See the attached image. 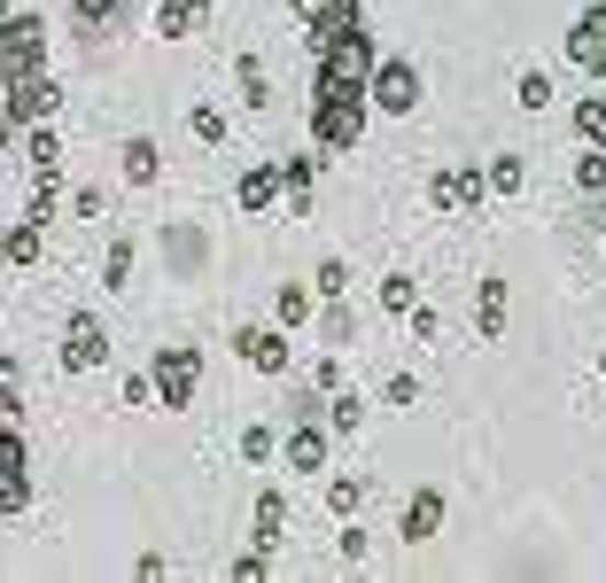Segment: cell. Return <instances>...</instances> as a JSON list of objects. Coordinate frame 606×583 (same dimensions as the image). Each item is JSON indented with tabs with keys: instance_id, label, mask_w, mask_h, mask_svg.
Masks as SVG:
<instances>
[{
	"instance_id": "obj_1",
	"label": "cell",
	"mask_w": 606,
	"mask_h": 583,
	"mask_svg": "<svg viewBox=\"0 0 606 583\" xmlns=\"http://www.w3.org/2000/svg\"><path fill=\"white\" fill-rule=\"evenodd\" d=\"M311 24V148L351 156L374 110V32L358 0H296Z\"/></svg>"
},
{
	"instance_id": "obj_2",
	"label": "cell",
	"mask_w": 606,
	"mask_h": 583,
	"mask_svg": "<svg viewBox=\"0 0 606 583\" xmlns=\"http://www.w3.org/2000/svg\"><path fill=\"white\" fill-rule=\"evenodd\" d=\"M0 110H9L16 125H39L62 110L55 78H47V24L39 16H0Z\"/></svg>"
},
{
	"instance_id": "obj_3",
	"label": "cell",
	"mask_w": 606,
	"mask_h": 583,
	"mask_svg": "<svg viewBox=\"0 0 606 583\" xmlns=\"http://www.w3.org/2000/svg\"><path fill=\"white\" fill-rule=\"evenodd\" d=\"M16 374L0 366V522L32 506V451H24V428H16Z\"/></svg>"
},
{
	"instance_id": "obj_4",
	"label": "cell",
	"mask_w": 606,
	"mask_h": 583,
	"mask_svg": "<svg viewBox=\"0 0 606 583\" xmlns=\"http://www.w3.org/2000/svg\"><path fill=\"white\" fill-rule=\"evenodd\" d=\"M148 381H156V404L163 412H187L195 404V381H203V351H156Z\"/></svg>"
},
{
	"instance_id": "obj_5",
	"label": "cell",
	"mask_w": 606,
	"mask_h": 583,
	"mask_svg": "<svg viewBox=\"0 0 606 583\" xmlns=\"http://www.w3.org/2000/svg\"><path fill=\"white\" fill-rule=\"evenodd\" d=\"M94 366H110V327L94 311H70L62 319V374H94Z\"/></svg>"
},
{
	"instance_id": "obj_6",
	"label": "cell",
	"mask_w": 606,
	"mask_h": 583,
	"mask_svg": "<svg viewBox=\"0 0 606 583\" xmlns=\"http://www.w3.org/2000/svg\"><path fill=\"white\" fill-rule=\"evenodd\" d=\"M374 110H389V117H412L420 110V62L374 55Z\"/></svg>"
},
{
	"instance_id": "obj_7",
	"label": "cell",
	"mask_w": 606,
	"mask_h": 583,
	"mask_svg": "<svg viewBox=\"0 0 606 583\" xmlns=\"http://www.w3.org/2000/svg\"><path fill=\"white\" fill-rule=\"evenodd\" d=\"M568 62H575L583 78H606V0H591V9L575 16V32H568Z\"/></svg>"
},
{
	"instance_id": "obj_8",
	"label": "cell",
	"mask_w": 606,
	"mask_h": 583,
	"mask_svg": "<svg viewBox=\"0 0 606 583\" xmlns=\"http://www.w3.org/2000/svg\"><path fill=\"white\" fill-rule=\"evenodd\" d=\"M288 475H327V428H319V404L296 412V428H288Z\"/></svg>"
},
{
	"instance_id": "obj_9",
	"label": "cell",
	"mask_w": 606,
	"mask_h": 583,
	"mask_svg": "<svg viewBox=\"0 0 606 583\" xmlns=\"http://www.w3.org/2000/svg\"><path fill=\"white\" fill-rule=\"evenodd\" d=\"M482 195H490V180L474 172V163H444V172L427 180V203H436V210H474Z\"/></svg>"
},
{
	"instance_id": "obj_10",
	"label": "cell",
	"mask_w": 606,
	"mask_h": 583,
	"mask_svg": "<svg viewBox=\"0 0 606 583\" xmlns=\"http://www.w3.org/2000/svg\"><path fill=\"white\" fill-rule=\"evenodd\" d=\"M233 351H241V366H256V374H288V327H241L233 335Z\"/></svg>"
},
{
	"instance_id": "obj_11",
	"label": "cell",
	"mask_w": 606,
	"mask_h": 583,
	"mask_svg": "<svg viewBox=\"0 0 606 583\" xmlns=\"http://www.w3.org/2000/svg\"><path fill=\"white\" fill-rule=\"evenodd\" d=\"M436 529H444V490H436V482H420V490H412V506H404V522H397V537H404V545H427Z\"/></svg>"
},
{
	"instance_id": "obj_12",
	"label": "cell",
	"mask_w": 606,
	"mask_h": 583,
	"mask_svg": "<svg viewBox=\"0 0 606 583\" xmlns=\"http://www.w3.org/2000/svg\"><path fill=\"white\" fill-rule=\"evenodd\" d=\"M210 24V0H163L156 9V39H195Z\"/></svg>"
},
{
	"instance_id": "obj_13",
	"label": "cell",
	"mask_w": 606,
	"mask_h": 583,
	"mask_svg": "<svg viewBox=\"0 0 606 583\" xmlns=\"http://www.w3.org/2000/svg\"><path fill=\"white\" fill-rule=\"evenodd\" d=\"M133 265H140V241H133V233H110V249H102V288L125 296V288H133Z\"/></svg>"
},
{
	"instance_id": "obj_14",
	"label": "cell",
	"mask_w": 606,
	"mask_h": 583,
	"mask_svg": "<svg viewBox=\"0 0 606 583\" xmlns=\"http://www.w3.org/2000/svg\"><path fill=\"white\" fill-rule=\"evenodd\" d=\"M273 195H281V163H249L241 187H233V203H241V210H273Z\"/></svg>"
},
{
	"instance_id": "obj_15",
	"label": "cell",
	"mask_w": 606,
	"mask_h": 583,
	"mask_svg": "<svg viewBox=\"0 0 606 583\" xmlns=\"http://www.w3.org/2000/svg\"><path fill=\"white\" fill-rule=\"evenodd\" d=\"M117 16H125V0H70V24H78L85 39H110Z\"/></svg>"
},
{
	"instance_id": "obj_16",
	"label": "cell",
	"mask_w": 606,
	"mask_h": 583,
	"mask_svg": "<svg viewBox=\"0 0 606 583\" xmlns=\"http://www.w3.org/2000/svg\"><path fill=\"white\" fill-rule=\"evenodd\" d=\"M474 335H482V343L505 335V281H482V288H474Z\"/></svg>"
},
{
	"instance_id": "obj_17",
	"label": "cell",
	"mask_w": 606,
	"mask_h": 583,
	"mask_svg": "<svg viewBox=\"0 0 606 583\" xmlns=\"http://www.w3.org/2000/svg\"><path fill=\"white\" fill-rule=\"evenodd\" d=\"M156 172H163V148H156L148 133H133V140H125V180H133V187H156Z\"/></svg>"
},
{
	"instance_id": "obj_18",
	"label": "cell",
	"mask_w": 606,
	"mask_h": 583,
	"mask_svg": "<svg viewBox=\"0 0 606 583\" xmlns=\"http://www.w3.org/2000/svg\"><path fill=\"white\" fill-rule=\"evenodd\" d=\"M311 180H319V156H281V187L296 210H311Z\"/></svg>"
},
{
	"instance_id": "obj_19",
	"label": "cell",
	"mask_w": 606,
	"mask_h": 583,
	"mask_svg": "<svg viewBox=\"0 0 606 583\" xmlns=\"http://www.w3.org/2000/svg\"><path fill=\"white\" fill-rule=\"evenodd\" d=\"M233 87H241V110H265V102H273V78H265V62H256V55L233 62Z\"/></svg>"
},
{
	"instance_id": "obj_20",
	"label": "cell",
	"mask_w": 606,
	"mask_h": 583,
	"mask_svg": "<svg viewBox=\"0 0 606 583\" xmlns=\"http://www.w3.org/2000/svg\"><path fill=\"white\" fill-rule=\"evenodd\" d=\"M39 218H24V226H9V233H0V258H9V265H39Z\"/></svg>"
},
{
	"instance_id": "obj_21",
	"label": "cell",
	"mask_w": 606,
	"mask_h": 583,
	"mask_svg": "<svg viewBox=\"0 0 606 583\" xmlns=\"http://www.w3.org/2000/svg\"><path fill=\"white\" fill-rule=\"evenodd\" d=\"M281 529H288V498L256 490V545H281Z\"/></svg>"
},
{
	"instance_id": "obj_22",
	"label": "cell",
	"mask_w": 606,
	"mask_h": 583,
	"mask_svg": "<svg viewBox=\"0 0 606 583\" xmlns=\"http://www.w3.org/2000/svg\"><path fill=\"white\" fill-rule=\"evenodd\" d=\"M482 180H490V195H522V187H529V163L505 148V156H490V172H482Z\"/></svg>"
},
{
	"instance_id": "obj_23",
	"label": "cell",
	"mask_w": 606,
	"mask_h": 583,
	"mask_svg": "<svg viewBox=\"0 0 606 583\" xmlns=\"http://www.w3.org/2000/svg\"><path fill=\"white\" fill-rule=\"evenodd\" d=\"M327 428H334V436H351V428H366V397H351V389H334V397H327Z\"/></svg>"
},
{
	"instance_id": "obj_24",
	"label": "cell",
	"mask_w": 606,
	"mask_h": 583,
	"mask_svg": "<svg viewBox=\"0 0 606 583\" xmlns=\"http://www.w3.org/2000/svg\"><path fill=\"white\" fill-rule=\"evenodd\" d=\"M187 133H195L203 148H226V133H233V125H226V110H210V102H195V110H187Z\"/></svg>"
},
{
	"instance_id": "obj_25",
	"label": "cell",
	"mask_w": 606,
	"mask_h": 583,
	"mask_svg": "<svg viewBox=\"0 0 606 583\" xmlns=\"http://www.w3.org/2000/svg\"><path fill=\"white\" fill-rule=\"evenodd\" d=\"M327 506H334L342 522H351V514L366 506V475H334V482H327Z\"/></svg>"
},
{
	"instance_id": "obj_26",
	"label": "cell",
	"mask_w": 606,
	"mask_h": 583,
	"mask_svg": "<svg viewBox=\"0 0 606 583\" xmlns=\"http://www.w3.org/2000/svg\"><path fill=\"white\" fill-rule=\"evenodd\" d=\"M273 451H281V436H273L265 421H249V428H241V459H249V467H273Z\"/></svg>"
},
{
	"instance_id": "obj_27",
	"label": "cell",
	"mask_w": 606,
	"mask_h": 583,
	"mask_svg": "<svg viewBox=\"0 0 606 583\" xmlns=\"http://www.w3.org/2000/svg\"><path fill=\"white\" fill-rule=\"evenodd\" d=\"M412 304H420V281H412V273H389V281H381V311H397V319H404Z\"/></svg>"
},
{
	"instance_id": "obj_28",
	"label": "cell",
	"mask_w": 606,
	"mask_h": 583,
	"mask_svg": "<svg viewBox=\"0 0 606 583\" xmlns=\"http://www.w3.org/2000/svg\"><path fill=\"white\" fill-rule=\"evenodd\" d=\"M513 102H522V110H545V102H552V78H545V70H522V78H513Z\"/></svg>"
},
{
	"instance_id": "obj_29",
	"label": "cell",
	"mask_w": 606,
	"mask_h": 583,
	"mask_svg": "<svg viewBox=\"0 0 606 583\" xmlns=\"http://www.w3.org/2000/svg\"><path fill=\"white\" fill-rule=\"evenodd\" d=\"M273 319H281V327H304V319H311V288H281V296H273Z\"/></svg>"
},
{
	"instance_id": "obj_30",
	"label": "cell",
	"mask_w": 606,
	"mask_h": 583,
	"mask_svg": "<svg viewBox=\"0 0 606 583\" xmlns=\"http://www.w3.org/2000/svg\"><path fill=\"white\" fill-rule=\"evenodd\" d=\"M575 133L583 148H606V102H575Z\"/></svg>"
},
{
	"instance_id": "obj_31",
	"label": "cell",
	"mask_w": 606,
	"mask_h": 583,
	"mask_svg": "<svg viewBox=\"0 0 606 583\" xmlns=\"http://www.w3.org/2000/svg\"><path fill=\"white\" fill-rule=\"evenodd\" d=\"M311 288H319V296H327V304H342V296H351V265H342V258H327V265H319V281H311Z\"/></svg>"
},
{
	"instance_id": "obj_32",
	"label": "cell",
	"mask_w": 606,
	"mask_h": 583,
	"mask_svg": "<svg viewBox=\"0 0 606 583\" xmlns=\"http://www.w3.org/2000/svg\"><path fill=\"white\" fill-rule=\"evenodd\" d=\"M575 187H583V195H606V148H583V163H575Z\"/></svg>"
},
{
	"instance_id": "obj_33",
	"label": "cell",
	"mask_w": 606,
	"mask_h": 583,
	"mask_svg": "<svg viewBox=\"0 0 606 583\" xmlns=\"http://www.w3.org/2000/svg\"><path fill=\"white\" fill-rule=\"evenodd\" d=\"M381 397L404 412V404H420V381H412V374H389V381H381Z\"/></svg>"
},
{
	"instance_id": "obj_34",
	"label": "cell",
	"mask_w": 606,
	"mask_h": 583,
	"mask_svg": "<svg viewBox=\"0 0 606 583\" xmlns=\"http://www.w3.org/2000/svg\"><path fill=\"white\" fill-rule=\"evenodd\" d=\"M404 319H412V335H420V343H436V335H444V319H436V311H427V304H412Z\"/></svg>"
},
{
	"instance_id": "obj_35",
	"label": "cell",
	"mask_w": 606,
	"mask_h": 583,
	"mask_svg": "<svg viewBox=\"0 0 606 583\" xmlns=\"http://www.w3.org/2000/svg\"><path fill=\"white\" fill-rule=\"evenodd\" d=\"M366 552H374V537L358 522H342V560H366Z\"/></svg>"
},
{
	"instance_id": "obj_36",
	"label": "cell",
	"mask_w": 606,
	"mask_h": 583,
	"mask_svg": "<svg viewBox=\"0 0 606 583\" xmlns=\"http://www.w3.org/2000/svg\"><path fill=\"white\" fill-rule=\"evenodd\" d=\"M70 210H78V218H102V210H110V195H102V187H78V195H70Z\"/></svg>"
},
{
	"instance_id": "obj_37",
	"label": "cell",
	"mask_w": 606,
	"mask_h": 583,
	"mask_svg": "<svg viewBox=\"0 0 606 583\" xmlns=\"http://www.w3.org/2000/svg\"><path fill=\"white\" fill-rule=\"evenodd\" d=\"M125 404H133V412L156 404V381H148V374H125Z\"/></svg>"
},
{
	"instance_id": "obj_38",
	"label": "cell",
	"mask_w": 606,
	"mask_h": 583,
	"mask_svg": "<svg viewBox=\"0 0 606 583\" xmlns=\"http://www.w3.org/2000/svg\"><path fill=\"white\" fill-rule=\"evenodd\" d=\"M311 389H327V397H334V389H342V358H319V374H311Z\"/></svg>"
},
{
	"instance_id": "obj_39",
	"label": "cell",
	"mask_w": 606,
	"mask_h": 583,
	"mask_svg": "<svg viewBox=\"0 0 606 583\" xmlns=\"http://www.w3.org/2000/svg\"><path fill=\"white\" fill-rule=\"evenodd\" d=\"M16 133H24V125H16L9 110H0V156H9V148H16Z\"/></svg>"
},
{
	"instance_id": "obj_40",
	"label": "cell",
	"mask_w": 606,
	"mask_h": 583,
	"mask_svg": "<svg viewBox=\"0 0 606 583\" xmlns=\"http://www.w3.org/2000/svg\"><path fill=\"white\" fill-rule=\"evenodd\" d=\"M598 381H606V351H598Z\"/></svg>"
}]
</instances>
